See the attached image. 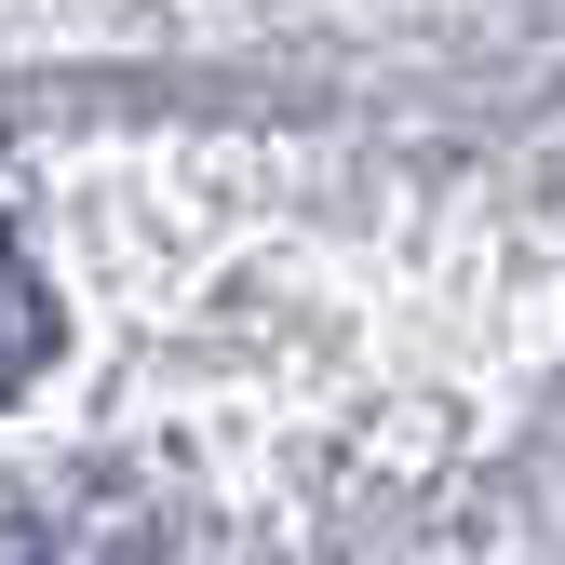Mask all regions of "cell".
<instances>
[{"mask_svg": "<svg viewBox=\"0 0 565 565\" xmlns=\"http://www.w3.org/2000/svg\"><path fill=\"white\" fill-rule=\"evenodd\" d=\"M28 364H54V297H41V269H28V243L0 230V391H14Z\"/></svg>", "mask_w": 565, "mask_h": 565, "instance_id": "1", "label": "cell"}]
</instances>
